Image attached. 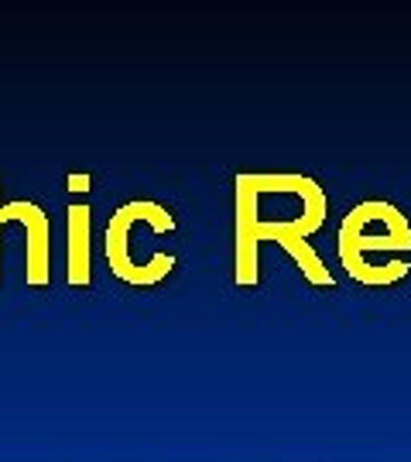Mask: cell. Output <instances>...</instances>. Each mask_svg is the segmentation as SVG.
I'll return each mask as SVG.
<instances>
[{"label": "cell", "mask_w": 411, "mask_h": 462, "mask_svg": "<svg viewBox=\"0 0 411 462\" xmlns=\"http://www.w3.org/2000/svg\"><path fill=\"white\" fill-rule=\"evenodd\" d=\"M261 192L275 199V209H261L244 185H237V284L257 281V247L261 240L292 244L309 240L329 213L322 185L309 175H254Z\"/></svg>", "instance_id": "1"}, {"label": "cell", "mask_w": 411, "mask_h": 462, "mask_svg": "<svg viewBox=\"0 0 411 462\" xmlns=\"http://www.w3.org/2000/svg\"><path fill=\"white\" fill-rule=\"evenodd\" d=\"M336 250L343 271L360 284L384 288L408 278L411 264L405 261V254L411 250L408 216L384 199L357 202L340 223Z\"/></svg>", "instance_id": "2"}, {"label": "cell", "mask_w": 411, "mask_h": 462, "mask_svg": "<svg viewBox=\"0 0 411 462\" xmlns=\"http://www.w3.org/2000/svg\"><path fill=\"white\" fill-rule=\"evenodd\" d=\"M134 223H148L154 233H172L175 230V216L168 213L158 202H148V199H137V202H127L120 206L110 223H107V264L120 281L127 284H158L162 278H168V271L175 267V257L172 254H154L148 264H137L131 257V230Z\"/></svg>", "instance_id": "3"}, {"label": "cell", "mask_w": 411, "mask_h": 462, "mask_svg": "<svg viewBox=\"0 0 411 462\" xmlns=\"http://www.w3.org/2000/svg\"><path fill=\"white\" fill-rule=\"evenodd\" d=\"M4 223L17 219L28 230V267L24 278L28 284H45L49 281V216L42 213V206L34 202H4Z\"/></svg>", "instance_id": "4"}, {"label": "cell", "mask_w": 411, "mask_h": 462, "mask_svg": "<svg viewBox=\"0 0 411 462\" xmlns=\"http://www.w3.org/2000/svg\"><path fill=\"white\" fill-rule=\"evenodd\" d=\"M69 284H89V209L69 206Z\"/></svg>", "instance_id": "5"}, {"label": "cell", "mask_w": 411, "mask_h": 462, "mask_svg": "<svg viewBox=\"0 0 411 462\" xmlns=\"http://www.w3.org/2000/svg\"><path fill=\"white\" fill-rule=\"evenodd\" d=\"M285 250L295 257L298 271L313 281V284H319V288H332V274H329V267L322 264V257L315 254L309 240H292V244H285Z\"/></svg>", "instance_id": "6"}, {"label": "cell", "mask_w": 411, "mask_h": 462, "mask_svg": "<svg viewBox=\"0 0 411 462\" xmlns=\"http://www.w3.org/2000/svg\"><path fill=\"white\" fill-rule=\"evenodd\" d=\"M86 182H89L86 175H82V179H79V175H72V179H69V189H76V192H79V189H89Z\"/></svg>", "instance_id": "7"}, {"label": "cell", "mask_w": 411, "mask_h": 462, "mask_svg": "<svg viewBox=\"0 0 411 462\" xmlns=\"http://www.w3.org/2000/svg\"><path fill=\"white\" fill-rule=\"evenodd\" d=\"M0 209H4V202H0ZM0 226H4V216H0Z\"/></svg>", "instance_id": "8"}]
</instances>
